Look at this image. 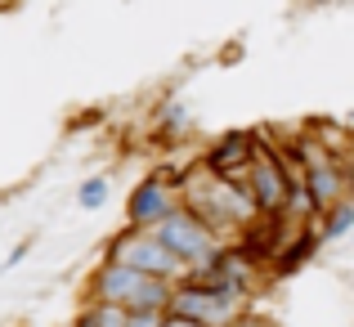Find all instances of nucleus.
I'll return each instance as SVG.
<instances>
[{
  "instance_id": "39448f33",
  "label": "nucleus",
  "mask_w": 354,
  "mask_h": 327,
  "mask_svg": "<svg viewBox=\"0 0 354 327\" xmlns=\"http://www.w3.org/2000/svg\"><path fill=\"white\" fill-rule=\"evenodd\" d=\"M130 216H135L139 224L171 216V193H166L162 184H144V189L135 193V202H130Z\"/></svg>"
},
{
  "instance_id": "423d86ee",
  "label": "nucleus",
  "mask_w": 354,
  "mask_h": 327,
  "mask_svg": "<svg viewBox=\"0 0 354 327\" xmlns=\"http://www.w3.org/2000/svg\"><path fill=\"white\" fill-rule=\"evenodd\" d=\"M81 327H126V310H117V305H99V310H90Z\"/></svg>"
},
{
  "instance_id": "6e6552de",
  "label": "nucleus",
  "mask_w": 354,
  "mask_h": 327,
  "mask_svg": "<svg viewBox=\"0 0 354 327\" xmlns=\"http://www.w3.org/2000/svg\"><path fill=\"white\" fill-rule=\"evenodd\" d=\"M310 189H314V202H332V198H337V175H332V171H314Z\"/></svg>"
},
{
  "instance_id": "0eeeda50",
  "label": "nucleus",
  "mask_w": 354,
  "mask_h": 327,
  "mask_svg": "<svg viewBox=\"0 0 354 327\" xmlns=\"http://www.w3.org/2000/svg\"><path fill=\"white\" fill-rule=\"evenodd\" d=\"M256 198L265 202V207H274V202L283 198V189H278V175L269 171V166H260V171H256Z\"/></svg>"
},
{
  "instance_id": "f257e3e1",
  "label": "nucleus",
  "mask_w": 354,
  "mask_h": 327,
  "mask_svg": "<svg viewBox=\"0 0 354 327\" xmlns=\"http://www.w3.org/2000/svg\"><path fill=\"white\" fill-rule=\"evenodd\" d=\"M99 296H104V305H117V310H162L171 301V292L157 278L135 274V269L117 265V260L99 274Z\"/></svg>"
},
{
  "instance_id": "9d476101",
  "label": "nucleus",
  "mask_w": 354,
  "mask_h": 327,
  "mask_svg": "<svg viewBox=\"0 0 354 327\" xmlns=\"http://www.w3.org/2000/svg\"><path fill=\"white\" fill-rule=\"evenodd\" d=\"M104 198H108V184L104 180H90L86 189H81V207H99Z\"/></svg>"
},
{
  "instance_id": "20e7f679",
  "label": "nucleus",
  "mask_w": 354,
  "mask_h": 327,
  "mask_svg": "<svg viewBox=\"0 0 354 327\" xmlns=\"http://www.w3.org/2000/svg\"><path fill=\"white\" fill-rule=\"evenodd\" d=\"M113 256H117V265L135 269V274H148V278H157V283H162L166 274H175V269H180V260H175L162 242H157V238H139V233L121 238Z\"/></svg>"
},
{
  "instance_id": "f8f14e48",
  "label": "nucleus",
  "mask_w": 354,
  "mask_h": 327,
  "mask_svg": "<svg viewBox=\"0 0 354 327\" xmlns=\"http://www.w3.org/2000/svg\"><path fill=\"white\" fill-rule=\"evenodd\" d=\"M238 327H247V323H238Z\"/></svg>"
},
{
  "instance_id": "9b49d317",
  "label": "nucleus",
  "mask_w": 354,
  "mask_h": 327,
  "mask_svg": "<svg viewBox=\"0 0 354 327\" xmlns=\"http://www.w3.org/2000/svg\"><path fill=\"white\" fill-rule=\"evenodd\" d=\"M162 327H198V323H184V319H166Z\"/></svg>"
},
{
  "instance_id": "1a4fd4ad",
  "label": "nucleus",
  "mask_w": 354,
  "mask_h": 327,
  "mask_svg": "<svg viewBox=\"0 0 354 327\" xmlns=\"http://www.w3.org/2000/svg\"><path fill=\"white\" fill-rule=\"evenodd\" d=\"M126 327H162V310H126Z\"/></svg>"
},
{
  "instance_id": "f03ea898",
  "label": "nucleus",
  "mask_w": 354,
  "mask_h": 327,
  "mask_svg": "<svg viewBox=\"0 0 354 327\" xmlns=\"http://www.w3.org/2000/svg\"><path fill=\"white\" fill-rule=\"evenodd\" d=\"M175 310V319L198 323V327H220L229 314L238 310V296L229 287H189V292H171L166 301Z\"/></svg>"
},
{
  "instance_id": "7ed1b4c3",
  "label": "nucleus",
  "mask_w": 354,
  "mask_h": 327,
  "mask_svg": "<svg viewBox=\"0 0 354 327\" xmlns=\"http://www.w3.org/2000/svg\"><path fill=\"white\" fill-rule=\"evenodd\" d=\"M157 242H162L175 260H193V265H211V260H216V238L193 216H162Z\"/></svg>"
}]
</instances>
